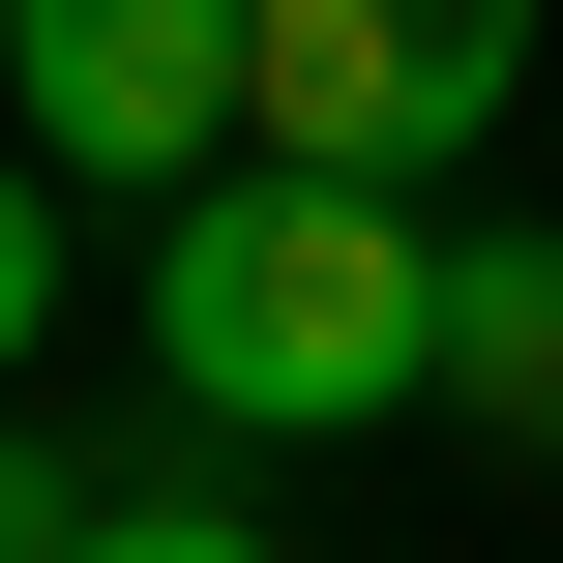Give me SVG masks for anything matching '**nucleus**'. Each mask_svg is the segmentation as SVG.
<instances>
[{"label":"nucleus","instance_id":"obj_1","mask_svg":"<svg viewBox=\"0 0 563 563\" xmlns=\"http://www.w3.org/2000/svg\"><path fill=\"white\" fill-rule=\"evenodd\" d=\"M148 386H178V445L445 416V208H416V178H327V148L178 178V208H148Z\"/></svg>","mask_w":563,"mask_h":563},{"label":"nucleus","instance_id":"obj_2","mask_svg":"<svg viewBox=\"0 0 563 563\" xmlns=\"http://www.w3.org/2000/svg\"><path fill=\"white\" fill-rule=\"evenodd\" d=\"M0 119L59 178H238L267 148V0H0Z\"/></svg>","mask_w":563,"mask_h":563},{"label":"nucleus","instance_id":"obj_3","mask_svg":"<svg viewBox=\"0 0 563 563\" xmlns=\"http://www.w3.org/2000/svg\"><path fill=\"white\" fill-rule=\"evenodd\" d=\"M505 89H534V0H267V148L327 178H445L505 148Z\"/></svg>","mask_w":563,"mask_h":563},{"label":"nucleus","instance_id":"obj_4","mask_svg":"<svg viewBox=\"0 0 563 563\" xmlns=\"http://www.w3.org/2000/svg\"><path fill=\"white\" fill-rule=\"evenodd\" d=\"M445 416L563 445V238H445Z\"/></svg>","mask_w":563,"mask_h":563},{"label":"nucleus","instance_id":"obj_5","mask_svg":"<svg viewBox=\"0 0 563 563\" xmlns=\"http://www.w3.org/2000/svg\"><path fill=\"white\" fill-rule=\"evenodd\" d=\"M59 563H267V534H238L208 475H89V534H59Z\"/></svg>","mask_w":563,"mask_h":563},{"label":"nucleus","instance_id":"obj_6","mask_svg":"<svg viewBox=\"0 0 563 563\" xmlns=\"http://www.w3.org/2000/svg\"><path fill=\"white\" fill-rule=\"evenodd\" d=\"M59 356V148H0V386Z\"/></svg>","mask_w":563,"mask_h":563},{"label":"nucleus","instance_id":"obj_7","mask_svg":"<svg viewBox=\"0 0 563 563\" xmlns=\"http://www.w3.org/2000/svg\"><path fill=\"white\" fill-rule=\"evenodd\" d=\"M89 534V445H59V416H0V563H59Z\"/></svg>","mask_w":563,"mask_h":563}]
</instances>
